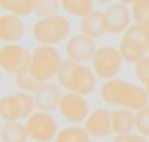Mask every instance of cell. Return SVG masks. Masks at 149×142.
Masks as SVG:
<instances>
[{
	"label": "cell",
	"mask_w": 149,
	"mask_h": 142,
	"mask_svg": "<svg viewBox=\"0 0 149 142\" xmlns=\"http://www.w3.org/2000/svg\"><path fill=\"white\" fill-rule=\"evenodd\" d=\"M144 87H146V90H148V95H149V81L146 82V85H144Z\"/></svg>",
	"instance_id": "1f68e13d"
},
{
	"label": "cell",
	"mask_w": 149,
	"mask_h": 142,
	"mask_svg": "<svg viewBox=\"0 0 149 142\" xmlns=\"http://www.w3.org/2000/svg\"><path fill=\"white\" fill-rule=\"evenodd\" d=\"M62 62V57L54 46L40 44L32 51L29 70L41 84L51 82V79L57 77Z\"/></svg>",
	"instance_id": "277c9868"
},
{
	"label": "cell",
	"mask_w": 149,
	"mask_h": 142,
	"mask_svg": "<svg viewBox=\"0 0 149 142\" xmlns=\"http://www.w3.org/2000/svg\"><path fill=\"white\" fill-rule=\"evenodd\" d=\"M148 55H149V48H148Z\"/></svg>",
	"instance_id": "d6a6232c"
},
{
	"label": "cell",
	"mask_w": 149,
	"mask_h": 142,
	"mask_svg": "<svg viewBox=\"0 0 149 142\" xmlns=\"http://www.w3.org/2000/svg\"><path fill=\"white\" fill-rule=\"evenodd\" d=\"M111 125L113 134H116V136L132 134V131L136 130V115L133 111L118 108L111 111Z\"/></svg>",
	"instance_id": "9a60e30c"
},
{
	"label": "cell",
	"mask_w": 149,
	"mask_h": 142,
	"mask_svg": "<svg viewBox=\"0 0 149 142\" xmlns=\"http://www.w3.org/2000/svg\"><path fill=\"white\" fill-rule=\"evenodd\" d=\"M54 142H91V134L84 126L72 125L59 130Z\"/></svg>",
	"instance_id": "ffe728a7"
},
{
	"label": "cell",
	"mask_w": 149,
	"mask_h": 142,
	"mask_svg": "<svg viewBox=\"0 0 149 142\" xmlns=\"http://www.w3.org/2000/svg\"><path fill=\"white\" fill-rule=\"evenodd\" d=\"M95 6V0H60V8L67 14L74 17H86L89 16Z\"/></svg>",
	"instance_id": "d6986e66"
},
{
	"label": "cell",
	"mask_w": 149,
	"mask_h": 142,
	"mask_svg": "<svg viewBox=\"0 0 149 142\" xmlns=\"http://www.w3.org/2000/svg\"><path fill=\"white\" fill-rule=\"evenodd\" d=\"M103 14H105L106 33H111V35L124 33L133 24L130 6L124 5L120 2H114L111 5H108L103 10Z\"/></svg>",
	"instance_id": "30bf717a"
},
{
	"label": "cell",
	"mask_w": 149,
	"mask_h": 142,
	"mask_svg": "<svg viewBox=\"0 0 149 142\" xmlns=\"http://www.w3.org/2000/svg\"><path fill=\"white\" fill-rule=\"evenodd\" d=\"M79 28L81 33L87 35L91 38H100L106 33V26H105V14L100 10L92 11L89 16L83 17L79 21Z\"/></svg>",
	"instance_id": "2e32d148"
},
{
	"label": "cell",
	"mask_w": 149,
	"mask_h": 142,
	"mask_svg": "<svg viewBox=\"0 0 149 142\" xmlns=\"http://www.w3.org/2000/svg\"><path fill=\"white\" fill-rule=\"evenodd\" d=\"M57 111L67 122L73 123V125L86 122V119L91 114L87 99L83 95L73 93V92H67V93L62 95Z\"/></svg>",
	"instance_id": "ba28073f"
},
{
	"label": "cell",
	"mask_w": 149,
	"mask_h": 142,
	"mask_svg": "<svg viewBox=\"0 0 149 142\" xmlns=\"http://www.w3.org/2000/svg\"><path fill=\"white\" fill-rule=\"evenodd\" d=\"M148 48L149 44L141 41H135V40H129V38H124L119 43V52L122 55V59L125 62L130 63H136L141 59L148 55Z\"/></svg>",
	"instance_id": "e0dca14e"
},
{
	"label": "cell",
	"mask_w": 149,
	"mask_h": 142,
	"mask_svg": "<svg viewBox=\"0 0 149 142\" xmlns=\"http://www.w3.org/2000/svg\"><path fill=\"white\" fill-rule=\"evenodd\" d=\"M26 26H24L21 16L10 13H2L0 16V38L2 41L8 43H17L24 37Z\"/></svg>",
	"instance_id": "5bb4252c"
},
{
	"label": "cell",
	"mask_w": 149,
	"mask_h": 142,
	"mask_svg": "<svg viewBox=\"0 0 149 142\" xmlns=\"http://www.w3.org/2000/svg\"><path fill=\"white\" fill-rule=\"evenodd\" d=\"M32 52L22 44L8 43L0 48V66L3 71L11 74H17L29 65Z\"/></svg>",
	"instance_id": "9c48e42d"
},
{
	"label": "cell",
	"mask_w": 149,
	"mask_h": 142,
	"mask_svg": "<svg viewBox=\"0 0 149 142\" xmlns=\"http://www.w3.org/2000/svg\"><path fill=\"white\" fill-rule=\"evenodd\" d=\"M144 27H146V30L149 32V16H148V19H146V22H144Z\"/></svg>",
	"instance_id": "4dcf8cb0"
},
{
	"label": "cell",
	"mask_w": 149,
	"mask_h": 142,
	"mask_svg": "<svg viewBox=\"0 0 149 142\" xmlns=\"http://www.w3.org/2000/svg\"><path fill=\"white\" fill-rule=\"evenodd\" d=\"M118 2L124 3V5H133L135 2H138V0H118Z\"/></svg>",
	"instance_id": "f1b7e54d"
},
{
	"label": "cell",
	"mask_w": 149,
	"mask_h": 142,
	"mask_svg": "<svg viewBox=\"0 0 149 142\" xmlns=\"http://www.w3.org/2000/svg\"><path fill=\"white\" fill-rule=\"evenodd\" d=\"M24 123L32 142H51L56 139L59 133L57 120L51 112L35 111Z\"/></svg>",
	"instance_id": "52a82bcc"
},
{
	"label": "cell",
	"mask_w": 149,
	"mask_h": 142,
	"mask_svg": "<svg viewBox=\"0 0 149 142\" xmlns=\"http://www.w3.org/2000/svg\"><path fill=\"white\" fill-rule=\"evenodd\" d=\"M136 115V131L138 134H143V136L149 137V104L144 109L135 112Z\"/></svg>",
	"instance_id": "d4e9b609"
},
{
	"label": "cell",
	"mask_w": 149,
	"mask_h": 142,
	"mask_svg": "<svg viewBox=\"0 0 149 142\" xmlns=\"http://www.w3.org/2000/svg\"><path fill=\"white\" fill-rule=\"evenodd\" d=\"M97 44H95V40L84 33H78L73 35L65 44V54L67 59L74 60V62H89L92 60L94 54L97 52Z\"/></svg>",
	"instance_id": "8fae6325"
},
{
	"label": "cell",
	"mask_w": 149,
	"mask_h": 142,
	"mask_svg": "<svg viewBox=\"0 0 149 142\" xmlns=\"http://www.w3.org/2000/svg\"><path fill=\"white\" fill-rule=\"evenodd\" d=\"M97 3H102V5H105V3H108V5H111V3H114V0H95Z\"/></svg>",
	"instance_id": "f546056e"
},
{
	"label": "cell",
	"mask_w": 149,
	"mask_h": 142,
	"mask_svg": "<svg viewBox=\"0 0 149 142\" xmlns=\"http://www.w3.org/2000/svg\"><path fill=\"white\" fill-rule=\"evenodd\" d=\"M60 8V0H35V11L40 17L56 14Z\"/></svg>",
	"instance_id": "603a6c76"
},
{
	"label": "cell",
	"mask_w": 149,
	"mask_h": 142,
	"mask_svg": "<svg viewBox=\"0 0 149 142\" xmlns=\"http://www.w3.org/2000/svg\"><path fill=\"white\" fill-rule=\"evenodd\" d=\"M129 136V134H127ZM127 136H116L111 142H127Z\"/></svg>",
	"instance_id": "83f0119b"
},
{
	"label": "cell",
	"mask_w": 149,
	"mask_h": 142,
	"mask_svg": "<svg viewBox=\"0 0 149 142\" xmlns=\"http://www.w3.org/2000/svg\"><path fill=\"white\" fill-rule=\"evenodd\" d=\"M100 98L108 106H114L116 109H129L133 112L141 111L149 104V95L144 85H136L119 77L105 81L100 87Z\"/></svg>",
	"instance_id": "6da1fadb"
},
{
	"label": "cell",
	"mask_w": 149,
	"mask_h": 142,
	"mask_svg": "<svg viewBox=\"0 0 149 142\" xmlns=\"http://www.w3.org/2000/svg\"><path fill=\"white\" fill-rule=\"evenodd\" d=\"M35 99L32 93L15 92L0 99V117L3 122H22L35 112Z\"/></svg>",
	"instance_id": "5b68a950"
},
{
	"label": "cell",
	"mask_w": 149,
	"mask_h": 142,
	"mask_svg": "<svg viewBox=\"0 0 149 142\" xmlns=\"http://www.w3.org/2000/svg\"><path fill=\"white\" fill-rule=\"evenodd\" d=\"M16 84H17V87L21 88V92H27V93H32V95H33L41 85V82L29 70V65L16 74Z\"/></svg>",
	"instance_id": "7402d4cb"
},
{
	"label": "cell",
	"mask_w": 149,
	"mask_h": 142,
	"mask_svg": "<svg viewBox=\"0 0 149 142\" xmlns=\"http://www.w3.org/2000/svg\"><path fill=\"white\" fill-rule=\"evenodd\" d=\"M70 30H72L70 21L60 13L38 17L32 26V35L35 41L46 46H54L65 41L70 35Z\"/></svg>",
	"instance_id": "3957f363"
},
{
	"label": "cell",
	"mask_w": 149,
	"mask_h": 142,
	"mask_svg": "<svg viewBox=\"0 0 149 142\" xmlns=\"http://www.w3.org/2000/svg\"><path fill=\"white\" fill-rule=\"evenodd\" d=\"M57 84L67 92H73L78 95H89L94 92L97 84V76L91 66H86L81 62L74 60H63L57 73Z\"/></svg>",
	"instance_id": "7a4b0ae2"
},
{
	"label": "cell",
	"mask_w": 149,
	"mask_h": 142,
	"mask_svg": "<svg viewBox=\"0 0 149 142\" xmlns=\"http://www.w3.org/2000/svg\"><path fill=\"white\" fill-rule=\"evenodd\" d=\"M135 77L143 85H146V82L149 81V55L135 63Z\"/></svg>",
	"instance_id": "484cf974"
},
{
	"label": "cell",
	"mask_w": 149,
	"mask_h": 142,
	"mask_svg": "<svg viewBox=\"0 0 149 142\" xmlns=\"http://www.w3.org/2000/svg\"><path fill=\"white\" fill-rule=\"evenodd\" d=\"M127 142H149L146 136H143V134H129L127 136Z\"/></svg>",
	"instance_id": "4316f807"
},
{
	"label": "cell",
	"mask_w": 149,
	"mask_h": 142,
	"mask_svg": "<svg viewBox=\"0 0 149 142\" xmlns=\"http://www.w3.org/2000/svg\"><path fill=\"white\" fill-rule=\"evenodd\" d=\"M62 87L54 82H45L40 85L37 92L33 93L35 106L37 111H45L51 112L59 108V103L62 99Z\"/></svg>",
	"instance_id": "4fadbf2b"
},
{
	"label": "cell",
	"mask_w": 149,
	"mask_h": 142,
	"mask_svg": "<svg viewBox=\"0 0 149 142\" xmlns=\"http://www.w3.org/2000/svg\"><path fill=\"white\" fill-rule=\"evenodd\" d=\"M0 6L5 13L22 17L35 11V0H0Z\"/></svg>",
	"instance_id": "44dd1931"
},
{
	"label": "cell",
	"mask_w": 149,
	"mask_h": 142,
	"mask_svg": "<svg viewBox=\"0 0 149 142\" xmlns=\"http://www.w3.org/2000/svg\"><path fill=\"white\" fill-rule=\"evenodd\" d=\"M0 137H2V142H27L29 134H27L26 123L5 122L0 130Z\"/></svg>",
	"instance_id": "ac0fdd59"
},
{
	"label": "cell",
	"mask_w": 149,
	"mask_h": 142,
	"mask_svg": "<svg viewBox=\"0 0 149 142\" xmlns=\"http://www.w3.org/2000/svg\"><path fill=\"white\" fill-rule=\"evenodd\" d=\"M91 62V68L95 73V76L103 81H109L118 77V74L122 70L124 59L119 52V48L116 46H100Z\"/></svg>",
	"instance_id": "8992f818"
},
{
	"label": "cell",
	"mask_w": 149,
	"mask_h": 142,
	"mask_svg": "<svg viewBox=\"0 0 149 142\" xmlns=\"http://www.w3.org/2000/svg\"><path fill=\"white\" fill-rule=\"evenodd\" d=\"M132 19L135 24L144 26L148 16H149V0H138L132 5Z\"/></svg>",
	"instance_id": "cb8c5ba5"
},
{
	"label": "cell",
	"mask_w": 149,
	"mask_h": 142,
	"mask_svg": "<svg viewBox=\"0 0 149 142\" xmlns=\"http://www.w3.org/2000/svg\"><path fill=\"white\" fill-rule=\"evenodd\" d=\"M84 128L91 134V137H98V139H105V137L113 134V125H111V111L105 108H98L91 111L89 117L84 122Z\"/></svg>",
	"instance_id": "7c38bea8"
}]
</instances>
